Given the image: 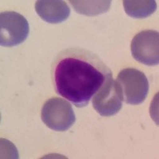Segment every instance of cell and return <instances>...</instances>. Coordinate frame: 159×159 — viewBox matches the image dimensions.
Listing matches in <instances>:
<instances>
[{
  "mask_svg": "<svg viewBox=\"0 0 159 159\" xmlns=\"http://www.w3.org/2000/svg\"><path fill=\"white\" fill-rule=\"evenodd\" d=\"M92 105L100 116L109 117L117 114L123 107V99L112 75L105 80L103 85L92 97Z\"/></svg>",
  "mask_w": 159,
  "mask_h": 159,
  "instance_id": "8992f818",
  "label": "cell"
},
{
  "mask_svg": "<svg viewBox=\"0 0 159 159\" xmlns=\"http://www.w3.org/2000/svg\"><path fill=\"white\" fill-rule=\"evenodd\" d=\"M116 83L119 86L123 101L130 105H139L147 99L149 82L146 75L135 69H123L118 75Z\"/></svg>",
  "mask_w": 159,
  "mask_h": 159,
  "instance_id": "7a4b0ae2",
  "label": "cell"
},
{
  "mask_svg": "<svg viewBox=\"0 0 159 159\" xmlns=\"http://www.w3.org/2000/svg\"><path fill=\"white\" fill-rule=\"evenodd\" d=\"M111 75V69L97 55L80 48L61 51L52 67V83L57 93L77 107L88 106Z\"/></svg>",
  "mask_w": 159,
  "mask_h": 159,
  "instance_id": "6da1fadb",
  "label": "cell"
},
{
  "mask_svg": "<svg viewBox=\"0 0 159 159\" xmlns=\"http://www.w3.org/2000/svg\"><path fill=\"white\" fill-rule=\"evenodd\" d=\"M42 119L49 129L56 131L69 130L76 121L72 105L64 99L51 98L43 105Z\"/></svg>",
  "mask_w": 159,
  "mask_h": 159,
  "instance_id": "3957f363",
  "label": "cell"
},
{
  "mask_svg": "<svg viewBox=\"0 0 159 159\" xmlns=\"http://www.w3.org/2000/svg\"><path fill=\"white\" fill-rule=\"evenodd\" d=\"M132 57L140 63L155 66L159 63V34L156 30H143L134 37L130 45Z\"/></svg>",
  "mask_w": 159,
  "mask_h": 159,
  "instance_id": "5b68a950",
  "label": "cell"
},
{
  "mask_svg": "<svg viewBox=\"0 0 159 159\" xmlns=\"http://www.w3.org/2000/svg\"><path fill=\"white\" fill-rule=\"evenodd\" d=\"M30 25L24 16L15 11L0 15V44L13 47L25 42L29 35Z\"/></svg>",
  "mask_w": 159,
  "mask_h": 159,
  "instance_id": "277c9868",
  "label": "cell"
},
{
  "mask_svg": "<svg viewBox=\"0 0 159 159\" xmlns=\"http://www.w3.org/2000/svg\"><path fill=\"white\" fill-rule=\"evenodd\" d=\"M35 10L40 18L51 24L65 22L71 12L67 3L61 0H38L35 3Z\"/></svg>",
  "mask_w": 159,
  "mask_h": 159,
  "instance_id": "52a82bcc",
  "label": "cell"
},
{
  "mask_svg": "<svg viewBox=\"0 0 159 159\" xmlns=\"http://www.w3.org/2000/svg\"><path fill=\"white\" fill-rule=\"evenodd\" d=\"M69 2L76 12L86 16H96L107 12L111 7L110 0H96V1H76L70 0Z\"/></svg>",
  "mask_w": 159,
  "mask_h": 159,
  "instance_id": "9c48e42d",
  "label": "cell"
},
{
  "mask_svg": "<svg viewBox=\"0 0 159 159\" xmlns=\"http://www.w3.org/2000/svg\"><path fill=\"white\" fill-rule=\"evenodd\" d=\"M123 3L127 15L134 18H147L157 10L154 0H125Z\"/></svg>",
  "mask_w": 159,
  "mask_h": 159,
  "instance_id": "ba28073f",
  "label": "cell"
}]
</instances>
